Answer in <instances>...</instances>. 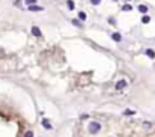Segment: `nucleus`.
Masks as SVG:
<instances>
[{
	"mask_svg": "<svg viewBox=\"0 0 155 137\" xmlns=\"http://www.w3.org/2000/svg\"><path fill=\"white\" fill-rule=\"evenodd\" d=\"M99 130H101V125H99L98 122H90V124H89V133L95 134V133H98Z\"/></svg>",
	"mask_w": 155,
	"mask_h": 137,
	"instance_id": "nucleus-1",
	"label": "nucleus"
},
{
	"mask_svg": "<svg viewBox=\"0 0 155 137\" xmlns=\"http://www.w3.org/2000/svg\"><path fill=\"white\" fill-rule=\"evenodd\" d=\"M32 33H33V35H35V36H38V38H41L42 36V33H41V30L36 27V26H33V27H32Z\"/></svg>",
	"mask_w": 155,
	"mask_h": 137,
	"instance_id": "nucleus-2",
	"label": "nucleus"
},
{
	"mask_svg": "<svg viewBox=\"0 0 155 137\" xmlns=\"http://www.w3.org/2000/svg\"><path fill=\"white\" fill-rule=\"evenodd\" d=\"M44 8L42 6H36V5H32V6H29V11H33V12H38V11H42Z\"/></svg>",
	"mask_w": 155,
	"mask_h": 137,
	"instance_id": "nucleus-3",
	"label": "nucleus"
},
{
	"mask_svg": "<svg viewBox=\"0 0 155 137\" xmlns=\"http://www.w3.org/2000/svg\"><path fill=\"white\" fill-rule=\"evenodd\" d=\"M126 86V81L125 80H119L117 83H116V89H122V88H125Z\"/></svg>",
	"mask_w": 155,
	"mask_h": 137,
	"instance_id": "nucleus-4",
	"label": "nucleus"
},
{
	"mask_svg": "<svg viewBox=\"0 0 155 137\" xmlns=\"http://www.w3.org/2000/svg\"><path fill=\"white\" fill-rule=\"evenodd\" d=\"M146 56L151 57V59H155V51L151 50V48H148V50H146Z\"/></svg>",
	"mask_w": 155,
	"mask_h": 137,
	"instance_id": "nucleus-5",
	"label": "nucleus"
},
{
	"mask_svg": "<svg viewBox=\"0 0 155 137\" xmlns=\"http://www.w3.org/2000/svg\"><path fill=\"white\" fill-rule=\"evenodd\" d=\"M111 38H113V41H116V42H120V41H122L120 33H113V35H111Z\"/></svg>",
	"mask_w": 155,
	"mask_h": 137,
	"instance_id": "nucleus-6",
	"label": "nucleus"
},
{
	"mask_svg": "<svg viewBox=\"0 0 155 137\" xmlns=\"http://www.w3.org/2000/svg\"><path fill=\"white\" fill-rule=\"evenodd\" d=\"M139 11L142 14H146V12H148V6H146V5H139Z\"/></svg>",
	"mask_w": 155,
	"mask_h": 137,
	"instance_id": "nucleus-7",
	"label": "nucleus"
},
{
	"mask_svg": "<svg viewBox=\"0 0 155 137\" xmlns=\"http://www.w3.org/2000/svg\"><path fill=\"white\" fill-rule=\"evenodd\" d=\"M42 125H44V127L47 128V130H51V124L47 121V119H44V121H42Z\"/></svg>",
	"mask_w": 155,
	"mask_h": 137,
	"instance_id": "nucleus-8",
	"label": "nucleus"
},
{
	"mask_svg": "<svg viewBox=\"0 0 155 137\" xmlns=\"http://www.w3.org/2000/svg\"><path fill=\"white\" fill-rule=\"evenodd\" d=\"M122 11H130V12H131V11H133V6H131V5H124V6H122Z\"/></svg>",
	"mask_w": 155,
	"mask_h": 137,
	"instance_id": "nucleus-9",
	"label": "nucleus"
},
{
	"mask_svg": "<svg viewBox=\"0 0 155 137\" xmlns=\"http://www.w3.org/2000/svg\"><path fill=\"white\" fill-rule=\"evenodd\" d=\"M68 8H69V9H74V8H75V5H74L72 0H68Z\"/></svg>",
	"mask_w": 155,
	"mask_h": 137,
	"instance_id": "nucleus-10",
	"label": "nucleus"
},
{
	"mask_svg": "<svg viewBox=\"0 0 155 137\" xmlns=\"http://www.w3.org/2000/svg\"><path fill=\"white\" fill-rule=\"evenodd\" d=\"M78 18H80L81 21H84V20H86V14H84V12H78Z\"/></svg>",
	"mask_w": 155,
	"mask_h": 137,
	"instance_id": "nucleus-11",
	"label": "nucleus"
},
{
	"mask_svg": "<svg viewBox=\"0 0 155 137\" xmlns=\"http://www.w3.org/2000/svg\"><path fill=\"white\" fill-rule=\"evenodd\" d=\"M142 21H143V23L146 24V23H149V21H151V18H149V17H148V15H145V17H143V18H142Z\"/></svg>",
	"mask_w": 155,
	"mask_h": 137,
	"instance_id": "nucleus-12",
	"label": "nucleus"
},
{
	"mask_svg": "<svg viewBox=\"0 0 155 137\" xmlns=\"http://www.w3.org/2000/svg\"><path fill=\"white\" fill-rule=\"evenodd\" d=\"M72 24H74V26H77V27H81V24H80V21H78V20H72Z\"/></svg>",
	"mask_w": 155,
	"mask_h": 137,
	"instance_id": "nucleus-13",
	"label": "nucleus"
},
{
	"mask_svg": "<svg viewBox=\"0 0 155 137\" xmlns=\"http://www.w3.org/2000/svg\"><path fill=\"white\" fill-rule=\"evenodd\" d=\"M26 3H27L29 6H32V5H35V3H36V0H26Z\"/></svg>",
	"mask_w": 155,
	"mask_h": 137,
	"instance_id": "nucleus-14",
	"label": "nucleus"
},
{
	"mask_svg": "<svg viewBox=\"0 0 155 137\" xmlns=\"http://www.w3.org/2000/svg\"><path fill=\"white\" fill-rule=\"evenodd\" d=\"M90 3H92V5H99L101 0H90Z\"/></svg>",
	"mask_w": 155,
	"mask_h": 137,
	"instance_id": "nucleus-15",
	"label": "nucleus"
},
{
	"mask_svg": "<svg viewBox=\"0 0 155 137\" xmlns=\"http://www.w3.org/2000/svg\"><path fill=\"white\" fill-rule=\"evenodd\" d=\"M24 137H33V133L32 131H27V133L24 134Z\"/></svg>",
	"mask_w": 155,
	"mask_h": 137,
	"instance_id": "nucleus-16",
	"label": "nucleus"
},
{
	"mask_svg": "<svg viewBox=\"0 0 155 137\" xmlns=\"http://www.w3.org/2000/svg\"><path fill=\"white\" fill-rule=\"evenodd\" d=\"M125 115H134L133 110H125Z\"/></svg>",
	"mask_w": 155,
	"mask_h": 137,
	"instance_id": "nucleus-17",
	"label": "nucleus"
}]
</instances>
